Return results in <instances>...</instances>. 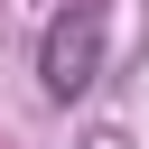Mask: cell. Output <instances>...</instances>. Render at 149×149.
<instances>
[{
	"instance_id": "1",
	"label": "cell",
	"mask_w": 149,
	"mask_h": 149,
	"mask_svg": "<svg viewBox=\"0 0 149 149\" xmlns=\"http://www.w3.org/2000/svg\"><path fill=\"white\" fill-rule=\"evenodd\" d=\"M102 47H112V9H102V0H65V9L47 19V37H37V74H47V93L74 102V93L102 74Z\"/></svg>"
}]
</instances>
